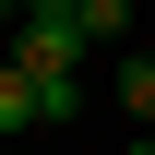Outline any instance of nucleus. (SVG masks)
I'll return each mask as SVG.
<instances>
[{
  "label": "nucleus",
  "instance_id": "obj_1",
  "mask_svg": "<svg viewBox=\"0 0 155 155\" xmlns=\"http://www.w3.org/2000/svg\"><path fill=\"white\" fill-rule=\"evenodd\" d=\"M0 48H12L24 72L48 84V107H60V119H72V72H84V60H96V48H84V24H72V12H24V24H12V36H0Z\"/></svg>",
  "mask_w": 155,
  "mask_h": 155
},
{
  "label": "nucleus",
  "instance_id": "obj_2",
  "mask_svg": "<svg viewBox=\"0 0 155 155\" xmlns=\"http://www.w3.org/2000/svg\"><path fill=\"white\" fill-rule=\"evenodd\" d=\"M36 119H60V107H48V84L0 48V143H12V131H36Z\"/></svg>",
  "mask_w": 155,
  "mask_h": 155
},
{
  "label": "nucleus",
  "instance_id": "obj_3",
  "mask_svg": "<svg viewBox=\"0 0 155 155\" xmlns=\"http://www.w3.org/2000/svg\"><path fill=\"white\" fill-rule=\"evenodd\" d=\"M72 24H84V48H119V36H131V0H84Z\"/></svg>",
  "mask_w": 155,
  "mask_h": 155
},
{
  "label": "nucleus",
  "instance_id": "obj_4",
  "mask_svg": "<svg viewBox=\"0 0 155 155\" xmlns=\"http://www.w3.org/2000/svg\"><path fill=\"white\" fill-rule=\"evenodd\" d=\"M119 107H131V131H155V60H119Z\"/></svg>",
  "mask_w": 155,
  "mask_h": 155
},
{
  "label": "nucleus",
  "instance_id": "obj_5",
  "mask_svg": "<svg viewBox=\"0 0 155 155\" xmlns=\"http://www.w3.org/2000/svg\"><path fill=\"white\" fill-rule=\"evenodd\" d=\"M24 12H84V0H24Z\"/></svg>",
  "mask_w": 155,
  "mask_h": 155
},
{
  "label": "nucleus",
  "instance_id": "obj_6",
  "mask_svg": "<svg viewBox=\"0 0 155 155\" xmlns=\"http://www.w3.org/2000/svg\"><path fill=\"white\" fill-rule=\"evenodd\" d=\"M131 155H155V131H143V143H131Z\"/></svg>",
  "mask_w": 155,
  "mask_h": 155
}]
</instances>
